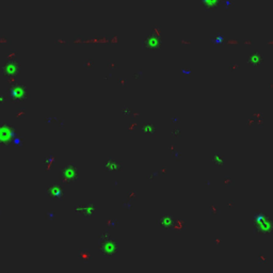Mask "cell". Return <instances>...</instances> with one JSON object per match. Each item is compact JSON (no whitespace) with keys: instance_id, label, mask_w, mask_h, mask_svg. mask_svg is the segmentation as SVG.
Wrapping results in <instances>:
<instances>
[{"instance_id":"cell-1","label":"cell","mask_w":273,"mask_h":273,"mask_svg":"<svg viewBox=\"0 0 273 273\" xmlns=\"http://www.w3.org/2000/svg\"><path fill=\"white\" fill-rule=\"evenodd\" d=\"M100 247H102V252L107 257H112L117 250V243L114 240L110 239L109 237L108 239H100Z\"/></svg>"},{"instance_id":"cell-10","label":"cell","mask_w":273,"mask_h":273,"mask_svg":"<svg viewBox=\"0 0 273 273\" xmlns=\"http://www.w3.org/2000/svg\"><path fill=\"white\" fill-rule=\"evenodd\" d=\"M206 8H213L219 3V0H203Z\"/></svg>"},{"instance_id":"cell-11","label":"cell","mask_w":273,"mask_h":273,"mask_svg":"<svg viewBox=\"0 0 273 273\" xmlns=\"http://www.w3.org/2000/svg\"><path fill=\"white\" fill-rule=\"evenodd\" d=\"M212 160L214 161V163L218 164V165H223V162H224V159L222 157H220L218 154L214 155V157H212Z\"/></svg>"},{"instance_id":"cell-6","label":"cell","mask_w":273,"mask_h":273,"mask_svg":"<svg viewBox=\"0 0 273 273\" xmlns=\"http://www.w3.org/2000/svg\"><path fill=\"white\" fill-rule=\"evenodd\" d=\"M159 224L164 228H170L174 224V219L171 216H163L159 220Z\"/></svg>"},{"instance_id":"cell-7","label":"cell","mask_w":273,"mask_h":273,"mask_svg":"<svg viewBox=\"0 0 273 273\" xmlns=\"http://www.w3.org/2000/svg\"><path fill=\"white\" fill-rule=\"evenodd\" d=\"M105 168H106L108 171H115V170L121 169V165L117 163L116 161H113V160H108L105 163Z\"/></svg>"},{"instance_id":"cell-5","label":"cell","mask_w":273,"mask_h":273,"mask_svg":"<svg viewBox=\"0 0 273 273\" xmlns=\"http://www.w3.org/2000/svg\"><path fill=\"white\" fill-rule=\"evenodd\" d=\"M159 45H160V41H159L158 37L155 35V34L148 37L147 40H146V46L149 49H156L159 47Z\"/></svg>"},{"instance_id":"cell-8","label":"cell","mask_w":273,"mask_h":273,"mask_svg":"<svg viewBox=\"0 0 273 273\" xmlns=\"http://www.w3.org/2000/svg\"><path fill=\"white\" fill-rule=\"evenodd\" d=\"M249 62H250L251 64H253V65L256 66V65H258L260 62H261V57H260V55H258V53H254V55L251 56Z\"/></svg>"},{"instance_id":"cell-2","label":"cell","mask_w":273,"mask_h":273,"mask_svg":"<svg viewBox=\"0 0 273 273\" xmlns=\"http://www.w3.org/2000/svg\"><path fill=\"white\" fill-rule=\"evenodd\" d=\"M63 177L66 180L74 182L76 178H78V170L76 169L74 164H70L63 169Z\"/></svg>"},{"instance_id":"cell-4","label":"cell","mask_w":273,"mask_h":273,"mask_svg":"<svg viewBox=\"0 0 273 273\" xmlns=\"http://www.w3.org/2000/svg\"><path fill=\"white\" fill-rule=\"evenodd\" d=\"M49 196L51 198L60 200L63 198V189L60 185H53L49 188Z\"/></svg>"},{"instance_id":"cell-9","label":"cell","mask_w":273,"mask_h":273,"mask_svg":"<svg viewBox=\"0 0 273 273\" xmlns=\"http://www.w3.org/2000/svg\"><path fill=\"white\" fill-rule=\"evenodd\" d=\"M9 135H10V132H9L8 129L5 127H2V129H0V139H1V140L4 141V140H7V139H9L10 138Z\"/></svg>"},{"instance_id":"cell-3","label":"cell","mask_w":273,"mask_h":273,"mask_svg":"<svg viewBox=\"0 0 273 273\" xmlns=\"http://www.w3.org/2000/svg\"><path fill=\"white\" fill-rule=\"evenodd\" d=\"M95 206L93 204H90V205H86V206H77L75 207V210L76 212H78V214L80 216H83L84 218H90L94 213L95 211Z\"/></svg>"},{"instance_id":"cell-12","label":"cell","mask_w":273,"mask_h":273,"mask_svg":"<svg viewBox=\"0 0 273 273\" xmlns=\"http://www.w3.org/2000/svg\"><path fill=\"white\" fill-rule=\"evenodd\" d=\"M143 131H145V132H154L155 131V126L153 125H149V124H145V125H143Z\"/></svg>"}]
</instances>
